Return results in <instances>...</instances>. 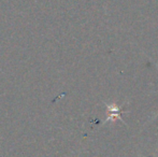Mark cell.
Instances as JSON below:
<instances>
[{"instance_id": "obj_1", "label": "cell", "mask_w": 158, "mask_h": 157, "mask_svg": "<svg viewBox=\"0 0 158 157\" xmlns=\"http://www.w3.org/2000/svg\"><path fill=\"white\" fill-rule=\"evenodd\" d=\"M116 119H119V121H122L124 123V119L119 115V112H111V113H109L108 118L106 119V123H108V122H115Z\"/></svg>"}, {"instance_id": "obj_2", "label": "cell", "mask_w": 158, "mask_h": 157, "mask_svg": "<svg viewBox=\"0 0 158 157\" xmlns=\"http://www.w3.org/2000/svg\"><path fill=\"white\" fill-rule=\"evenodd\" d=\"M106 110H108L109 112H119V107L116 105V103H111V105H109V103H106Z\"/></svg>"}]
</instances>
